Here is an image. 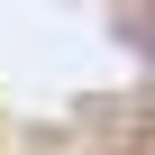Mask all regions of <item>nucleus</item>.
Returning <instances> with one entry per match:
<instances>
[]
</instances>
